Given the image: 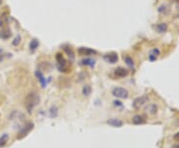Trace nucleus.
I'll use <instances>...</instances> for the list:
<instances>
[{"label": "nucleus", "mask_w": 179, "mask_h": 148, "mask_svg": "<svg viewBox=\"0 0 179 148\" xmlns=\"http://www.w3.org/2000/svg\"><path fill=\"white\" fill-rule=\"evenodd\" d=\"M40 102V96L37 94L36 92H30L25 98V101H24V105H25V108L28 112H32V111L36 106L39 105Z\"/></svg>", "instance_id": "nucleus-1"}, {"label": "nucleus", "mask_w": 179, "mask_h": 148, "mask_svg": "<svg viewBox=\"0 0 179 148\" xmlns=\"http://www.w3.org/2000/svg\"><path fill=\"white\" fill-rule=\"evenodd\" d=\"M56 61H57V67L59 69V71L62 73H68L69 72V65L68 62L65 60L63 55L58 53L56 55Z\"/></svg>", "instance_id": "nucleus-2"}, {"label": "nucleus", "mask_w": 179, "mask_h": 148, "mask_svg": "<svg viewBox=\"0 0 179 148\" xmlns=\"http://www.w3.org/2000/svg\"><path fill=\"white\" fill-rule=\"evenodd\" d=\"M112 94L113 96H116V98H126L127 96H129V92H127L125 88H120V87L113 88Z\"/></svg>", "instance_id": "nucleus-3"}, {"label": "nucleus", "mask_w": 179, "mask_h": 148, "mask_svg": "<svg viewBox=\"0 0 179 148\" xmlns=\"http://www.w3.org/2000/svg\"><path fill=\"white\" fill-rule=\"evenodd\" d=\"M104 60L109 64H116L119 61V56L118 54L115 52H111L104 55Z\"/></svg>", "instance_id": "nucleus-4"}, {"label": "nucleus", "mask_w": 179, "mask_h": 148, "mask_svg": "<svg viewBox=\"0 0 179 148\" xmlns=\"http://www.w3.org/2000/svg\"><path fill=\"white\" fill-rule=\"evenodd\" d=\"M147 101H148V98H147L146 95H142L134 99L132 105L134 108H142L144 104H146Z\"/></svg>", "instance_id": "nucleus-5"}, {"label": "nucleus", "mask_w": 179, "mask_h": 148, "mask_svg": "<svg viewBox=\"0 0 179 148\" xmlns=\"http://www.w3.org/2000/svg\"><path fill=\"white\" fill-rule=\"evenodd\" d=\"M78 53L80 54L81 56H93V55L97 54V51L93 50L91 48H88V47H81V48H79Z\"/></svg>", "instance_id": "nucleus-6"}, {"label": "nucleus", "mask_w": 179, "mask_h": 148, "mask_svg": "<svg viewBox=\"0 0 179 148\" xmlns=\"http://www.w3.org/2000/svg\"><path fill=\"white\" fill-rule=\"evenodd\" d=\"M115 75L118 78H125L129 75V71L122 67H118L115 70Z\"/></svg>", "instance_id": "nucleus-7"}, {"label": "nucleus", "mask_w": 179, "mask_h": 148, "mask_svg": "<svg viewBox=\"0 0 179 148\" xmlns=\"http://www.w3.org/2000/svg\"><path fill=\"white\" fill-rule=\"evenodd\" d=\"M35 76H36V78L38 79V80H39L41 85H42L43 88L46 87V85H47V82H46V79H45V77H44V75H43L42 72L39 71V70H37L35 72Z\"/></svg>", "instance_id": "nucleus-8"}, {"label": "nucleus", "mask_w": 179, "mask_h": 148, "mask_svg": "<svg viewBox=\"0 0 179 148\" xmlns=\"http://www.w3.org/2000/svg\"><path fill=\"white\" fill-rule=\"evenodd\" d=\"M32 128H33V123H27L26 126H24L23 129L19 132V134H18V135H19L18 138H21V137H24L27 133H28V132L30 131V130H32Z\"/></svg>", "instance_id": "nucleus-9"}, {"label": "nucleus", "mask_w": 179, "mask_h": 148, "mask_svg": "<svg viewBox=\"0 0 179 148\" xmlns=\"http://www.w3.org/2000/svg\"><path fill=\"white\" fill-rule=\"evenodd\" d=\"M81 64L83 65V66L93 68L96 64V60L93 59V58H84V59L81 61Z\"/></svg>", "instance_id": "nucleus-10"}, {"label": "nucleus", "mask_w": 179, "mask_h": 148, "mask_svg": "<svg viewBox=\"0 0 179 148\" xmlns=\"http://www.w3.org/2000/svg\"><path fill=\"white\" fill-rule=\"evenodd\" d=\"M63 49H64L65 52H66V54L69 56V58L71 59V61H74L75 60V53H74L73 49H72V48L69 46V45H64Z\"/></svg>", "instance_id": "nucleus-11"}, {"label": "nucleus", "mask_w": 179, "mask_h": 148, "mask_svg": "<svg viewBox=\"0 0 179 148\" xmlns=\"http://www.w3.org/2000/svg\"><path fill=\"white\" fill-rule=\"evenodd\" d=\"M159 54H160V52H159V50H158L157 48H154V49H152L149 52V56H148L149 61H151V62L155 61L158 58V56H159Z\"/></svg>", "instance_id": "nucleus-12"}, {"label": "nucleus", "mask_w": 179, "mask_h": 148, "mask_svg": "<svg viewBox=\"0 0 179 148\" xmlns=\"http://www.w3.org/2000/svg\"><path fill=\"white\" fill-rule=\"evenodd\" d=\"M145 117L142 115H135L132 118V122L134 124H143V123H145Z\"/></svg>", "instance_id": "nucleus-13"}, {"label": "nucleus", "mask_w": 179, "mask_h": 148, "mask_svg": "<svg viewBox=\"0 0 179 148\" xmlns=\"http://www.w3.org/2000/svg\"><path fill=\"white\" fill-rule=\"evenodd\" d=\"M108 123H109V125L113 126V127H120V126L122 125V120L116 119V118H112V119L108 120Z\"/></svg>", "instance_id": "nucleus-14"}, {"label": "nucleus", "mask_w": 179, "mask_h": 148, "mask_svg": "<svg viewBox=\"0 0 179 148\" xmlns=\"http://www.w3.org/2000/svg\"><path fill=\"white\" fill-rule=\"evenodd\" d=\"M38 47H39V41L37 39H33L31 40V42L29 44V49L31 52H34V51H36L38 49Z\"/></svg>", "instance_id": "nucleus-15"}, {"label": "nucleus", "mask_w": 179, "mask_h": 148, "mask_svg": "<svg viewBox=\"0 0 179 148\" xmlns=\"http://www.w3.org/2000/svg\"><path fill=\"white\" fill-rule=\"evenodd\" d=\"M155 30L158 33H165L167 30V24L166 23H160L155 26Z\"/></svg>", "instance_id": "nucleus-16"}, {"label": "nucleus", "mask_w": 179, "mask_h": 148, "mask_svg": "<svg viewBox=\"0 0 179 148\" xmlns=\"http://www.w3.org/2000/svg\"><path fill=\"white\" fill-rule=\"evenodd\" d=\"M123 61H125V63L127 65V67H129L130 69L134 68V62L132 59V57H129V55H126V56L123 57Z\"/></svg>", "instance_id": "nucleus-17"}, {"label": "nucleus", "mask_w": 179, "mask_h": 148, "mask_svg": "<svg viewBox=\"0 0 179 148\" xmlns=\"http://www.w3.org/2000/svg\"><path fill=\"white\" fill-rule=\"evenodd\" d=\"M145 111L147 112H149L150 114H155L156 111H157V106H156V105H154V104H150L145 108Z\"/></svg>", "instance_id": "nucleus-18"}, {"label": "nucleus", "mask_w": 179, "mask_h": 148, "mask_svg": "<svg viewBox=\"0 0 179 148\" xmlns=\"http://www.w3.org/2000/svg\"><path fill=\"white\" fill-rule=\"evenodd\" d=\"M11 37V32H10V30L7 29V30H4V31H1L0 32V38L3 40H6L8 39V38Z\"/></svg>", "instance_id": "nucleus-19"}, {"label": "nucleus", "mask_w": 179, "mask_h": 148, "mask_svg": "<svg viewBox=\"0 0 179 148\" xmlns=\"http://www.w3.org/2000/svg\"><path fill=\"white\" fill-rule=\"evenodd\" d=\"M9 136L8 134H3V135L0 137V147H3L6 145V143L8 142Z\"/></svg>", "instance_id": "nucleus-20"}, {"label": "nucleus", "mask_w": 179, "mask_h": 148, "mask_svg": "<svg viewBox=\"0 0 179 148\" xmlns=\"http://www.w3.org/2000/svg\"><path fill=\"white\" fill-rule=\"evenodd\" d=\"M83 95H84L85 96H89L90 95L92 94V88L90 87V85H85L84 88H83Z\"/></svg>", "instance_id": "nucleus-21"}, {"label": "nucleus", "mask_w": 179, "mask_h": 148, "mask_svg": "<svg viewBox=\"0 0 179 148\" xmlns=\"http://www.w3.org/2000/svg\"><path fill=\"white\" fill-rule=\"evenodd\" d=\"M7 22V15L6 14H2L0 15V27H2L4 24Z\"/></svg>", "instance_id": "nucleus-22"}, {"label": "nucleus", "mask_w": 179, "mask_h": 148, "mask_svg": "<svg viewBox=\"0 0 179 148\" xmlns=\"http://www.w3.org/2000/svg\"><path fill=\"white\" fill-rule=\"evenodd\" d=\"M20 42H21V36H20V35H17V36L14 38V40H13L12 45H13V46H18V45L20 44Z\"/></svg>", "instance_id": "nucleus-23"}, {"label": "nucleus", "mask_w": 179, "mask_h": 148, "mask_svg": "<svg viewBox=\"0 0 179 148\" xmlns=\"http://www.w3.org/2000/svg\"><path fill=\"white\" fill-rule=\"evenodd\" d=\"M174 140H176V141H178V142H179V132L174 136Z\"/></svg>", "instance_id": "nucleus-24"}, {"label": "nucleus", "mask_w": 179, "mask_h": 148, "mask_svg": "<svg viewBox=\"0 0 179 148\" xmlns=\"http://www.w3.org/2000/svg\"><path fill=\"white\" fill-rule=\"evenodd\" d=\"M3 60V56H2V54L1 55H0V62H1Z\"/></svg>", "instance_id": "nucleus-25"}, {"label": "nucleus", "mask_w": 179, "mask_h": 148, "mask_svg": "<svg viewBox=\"0 0 179 148\" xmlns=\"http://www.w3.org/2000/svg\"><path fill=\"white\" fill-rule=\"evenodd\" d=\"M172 148H179V145H175V146H173Z\"/></svg>", "instance_id": "nucleus-26"}, {"label": "nucleus", "mask_w": 179, "mask_h": 148, "mask_svg": "<svg viewBox=\"0 0 179 148\" xmlns=\"http://www.w3.org/2000/svg\"><path fill=\"white\" fill-rule=\"evenodd\" d=\"M2 54V50L1 49H0V55H1Z\"/></svg>", "instance_id": "nucleus-27"}, {"label": "nucleus", "mask_w": 179, "mask_h": 148, "mask_svg": "<svg viewBox=\"0 0 179 148\" xmlns=\"http://www.w3.org/2000/svg\"><path fill=\"white\" fill-rule=\"evenodd\" d=\"M173 1H175V2H179V0H173Z\"/></svg>", "instance_id": "nucleus-28"}, {"label": "nucleus", "mask_w": 179, "mask_h": 148, "mask_svg": "<svg viewBox=\"0 0 179 148\" xmlns=\"http://www.w3.org/2000/svg\"><path fill=\"white\" fill-rule=\"evenodd\" d=\"M0 4H1V0H0Z\"/></svg>", "instance_id": "nucleus-29"}]
</instances>
